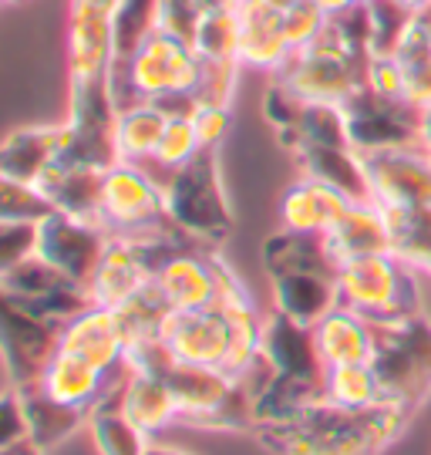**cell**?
<instances>
[{"instance_id":"cell-1","label":"cell","mask_w":431,"mask_h":455,"mask_svg":"<svg viewBox=\"0 0 431 455\" xmlns=\"http://www.w3.org/2000/svg\"><path fill=\"white\" fill-rule=\"evenodd\" d=\"M411 415L391 402L344 408L323 398L290 419L256 425L253 435L270 455H381Z\"/></svg>"},{"instance_id":"cell-2","label":"cell","mask_w":431,"mask_h":455,"mask_svg":"<svg viewBox=\"0 0 431 455\" xmlns=\"http://www.w3.org/2000/svg\"><path fill=\"white\" fill-rule=\"evenodd\" d=\"M128 368L135 371H152L169 381L176 391L182 422L196 428H253L256 425V398L246 388L243 378H233L223 368H206V364H186L172 358V351L162 341H145L128 347Z\"/></svg>"},{"instance_id":"cell-3","label":"cell","mask_w":431,"mask_h":455,"mask_svg":"<svg viewBox=\"0 0 431 455\" xmlns=\"http://www.w3.org/2000/svg\"><path fill=\"white\" fill-rule=\"evenodd\" d=\"M199 75H203V61L189 41L156 31L132 58L115 61L108 82H112L118 108H128L139 101L196 95Z\"/></svg>"},{"instance_id":"cell-4","label":"cell","mask_w":431,"mask_h":455,"mask_svg":"<svg viewBox=\"0 0 431 455\" xmlns=\"http://www.w3.org/2000/svg\"><path fill=\"white\" fill-rule=\"evenodd\" d=\"M374 324V374L381 402L415 411L431 395V321L425 314Z\"/></svg>"},{"instance_id":"cell-5","label":"cell","mask_w":431,"mask_h":455,"mask_svg":"<svg viewBox=\"0 0 431 455\" xmlns=\"http://www.w3.org/2000/svg\"><path fill=\"white\" fill-rule=\"evenodd\" d=\"M340 307L368 321H401L421 314V293L411 276V263H404L398 253H371L340 263L337 274Z\"/></svg>"},{"instance_id":"cell-6","label":"cell","mask_w":431,"mask_h":455,"mask_svg":"<svg viewBox=\"0 0 431 455\" xmlns=\"http://www.w3.org/2000/svg\"><path fill=\"white\" fill-rule=\"evenodd\" d=\"M169 216L196 243H219L233 229V210L219 182L216 148H203L192 163L162 180Z\"/></svg>"},{"instance_id":"cell-7","label":"cell","mask_w":431,"mask_h":455,"mask_svg":"<svg viewBox=\"0 0 431 455\" xmlns=\"http://www.w3.org/2000/svg\"><path fill=\"white\" fill-rule=\"evenodd\" d=\"M101 227L112 236H128V240H152V236L182 233L169 216L162 182L148 176L145 165L135 163H118L105 172Z\"/></svg>"},{"instance_id":"cell-8","label":"cell","mask_w":431,"mask_h":455,"mask_svg":"<svg viewBox=\"0 0 431 455\" xmlns=\"http://www.w3.org/2000/svg\"><path fill=\"white\" fill-rule=\"evenodd\" d=\"M68 148L64 163H84L98 169L118 165L115 125H118V101L112 82H71V108H68Z\"/></svg>"},{"instance_id":"cell-9","label":"cell","mask_w":431,"mask_h":455,"mask_svg":"<svg viewBox=\"0 0 431 455\" xmlns=\"http://www.w3.org/2000/svg\"><path fill=\"white\" fill-rule=\"evenodd\" d=\"M351 146L357 152H381V148L421 146V108L415 101L374 95L368 84H357L344 98Z\"/></svg>"},{"instance_id":"cell-10","label":"cell","mask_w":431,"mask_h":455,"mask_svg":"<svg viewBox=\"0 0 431 455\" xmlns=\"http://www.w3.org/2000/svg\"><path fill=\"white\" fill-rule=\"evenodd\" d=\"M64 324H54L48 317H37L17 300L4 297V368L7 385L31 388L37 385L54 355L61 351Z\"/></svg>"},{"instance_id":"cell-11","label":"cell","mask_w":431,"mask_h":455,"mask_svg":"<svg viewBox=\"0 0 431 455\" xmlns=\"http://www.w3.org/2000/svg\"><path fill=\"white\" fill-rule=\"evenodd\" d=\"M374 186V203L384 210H421L431 206V148L404 146L361 152Z\"/></svg>"},{"instance_id":"cell-12","label":"cell","mask_w":431,"mask_h":455,"mask_svg":"<svg viewBox=\"0 0 431 455\" xmlns=\"http://www.w3.org/2000/svg\"><path fill=\"white\" fill-rule=\"evenodd\" d=\"M112 243V233L98 223L68 216V212H51L48 220H41V240H37V257L54 263L64 276H71L75 283L88 287L95 276L98 263L105 257V250Z\"/></svg>"},{"instance_id":"cell-13","label":"cell","mask_w":431,"mask_h":455,"mask_svg":"<svg viewBox=\"0 0 431 455\" xmlns=\"http://www.w3.org/2000/svg\"><path fill=\"white\" fill-rule=\"evenodd\" d=\"M276 82L300 101H344L364 82V68L340 58L334 51L310 44V48L290 54L287 65L276 71Z\"/></svg>"},{"instance_id":"cell-14","label":"cell","mask_w":431,"mask_h":455,"mask_svg":"<svg viewBox=\"0 0 431 455\" xmlns=\"http://www.w3.org/2000/svg\"><path fill=\"white\" fill-rule=\"evenodd\" d=\"M162 344L172 351V358L186 364L223 368L233 347V331L223 307L206 310H172L162 327Z\"/></svg>"},{"instance_id":"cell-15","label":"cell","mask_w":431,"mask_h":455,"mask_svg":"<svg viewBox=\"0 0 431 455\" xmlns=\"http://www.w3.org/2000/svg\"><path fill=\"white\" fill-rule=\"evenodd\" d=\"M263 358L270 361L273 378L327 391V364L314 341V327L297 324L280 310H273L263 327Z\"/></svg>"},{"instance_id":"cell-16","label":"cell","mask_w":431,"mask_h":455,"mask_svg":"<svg viewBox=\"0 0 431 455\" xmlns=\"http://www.w3.org/2000/svg\"><path fill=\"white\" fill-rule=\"evenodd\" d=\"M115 65V24L108 11L71 4L68 11V78L98 82Z\"/></svg>"},{"instance_id":"cell-17","label":"cell","mask_w":431,"mask_h":455,"mask_svg":"<svg viewBox=\"0 0 431 455\" xmlns=\"http://www.w3.org/2000/svg\"><path fill=\"white\" fill-rule=\"evenodd\" d=\"M61 351H71L95 364L101 371H118L128 364V338L122 317L115 307H98L92 304L71 317L61 331Z\"/></svg>"},{"instance_id":"cell-18","label":"cell","mask_w":431,"mask_h":455,"mask_svg":"<svg viewBox=\"0 0 431 455\" xmlns=\"http://www.w3.org/2000/svg\"><path fill=\"white\" fill-rule=\"evenodd\" d=\"M132 368H118V371H101L95 364H88L84 358L71 355V351H58L54 361L48 364L44 378L37 381V388L58 398V402H68V405H81L95 411L105 398H112L122 391V385L128 381Z\"/></svg>"},{"instance_id":"cell-19","label":"cell","mask_w":431,"mask_h":455,"mask_svg":"<svg viewBox=\"0 0 431 455\" xmlns=\"http://www.w3.org/2000/svg\"><path fill=\"white\" fill-rule=\"evenodd\" d=\"M152 280L172 310L216 307V297H219L216 263H212V253L199 250V246H189V250L176 253L172 260H165Z\"/></svg>"},{"instance_id":"cell-20","label":"cell","mask_w":431,"mask_h":455,"mask_svg":"<svg viewBox=\"0 0 431 455\" xmlns=\"http://www.w3.org/2000/svg\"><path fill=\"white\" fill-rule=\"evenodd\" d=\"M287 28L283 11H276L263 0H243L240 7V65L253 71L276 75L290 61Z\"/></svg>"},{"instance_id":"cell-21","label":"cell","mask_w":431,"mask_h":455,"mask_svg":"<svg viewBox=\"0 0 431 455\" xmlns=\"http://www.w3.org/2000/svg\"><path fill=\"white\" fill-rule=\"evenodd\" d=\"M68 148V125H34L14 129L0 148V180L37 182L51 172Z\"/></svg>"},{"instance_id":"cell-22","label":"cell","mask_w":431,"mask_h":455,"mask_svg":"<svg viewBox=\"0 0 431 455\" xmlns=\"http://www.w3.org/2000/svg\"><path fill=\"white\" fill-rule=\"evenodd\" d=\"M148 280H152V267L145 260L139 240L112 236V243L88 283V293H92V304L98 307H122Z\"/></svg>"},{"instance_id":"cell-23","label":"cell","mask_w":431,"mask_h":455,"mask_svg":"<svg viewBox=\"0 0 431 455\" xmlns=\"http://www.w3.org/2000/svg\"><path fill=\"white\" fill-rule=\"evenodd\" d=\"M297 163L307 180L331 186L351 203H374L368 163L354 146H304L297 148Z\"/></svg>"},{"instance_id":"cell-24","label":"cell","mask_w":431,"mask_h":455,"mask_svg":"<svg viewBox=\"0 0 431 455\" xmlns=\"http://www.w3.org/2000/svg\"><path fill=\"white\" fill-rule=\"evenodd\" d=\"M105 172L108 169H98V165L84 163H58L51 165V172L37 182L48 199L54 203V210L68 212V216H78L88 223L101 227V189H105Z\"/></svg>"},{"instance_id":"cell-25","label":"cell","mask_w":431,"mask_h":455,"mask_svg":"<svg viewBox=\"0 0 431 455\" xmlns=\"http://www.w3.org/2000/svg\"><path fill=\"white\" fill-rule=\"evenodd\" d=\"M273 280V304L280 314L304 327L320 324L334 307H340L337 276L327 274H280Z\"/></svg>"},{"instance_id":"cell-26","label":"cell","mask_w":431,"mask_h":455,"mask_svg":"<svg viewBox=\"0 0 431 455\" xmlns=\"http://www.w3.org/2000/svg\"><path fill=\"white\" fill-rule=\"evenodd\" d=\"M314 341L327 368L368 364L374 358V324L351 307H334L320 324H314Z\"/></svg>"},{"instance_id":"cell-27","label":"cell","mask_w":431,"mask_h":455,"mask_svg":"<svg viewBox=\"0 0 431 455\" xmlns=\"http://www.w3.org/2000/svg\"><path fill=\"white\" fill-rule=\"evenodd\" d=\"M351 199L317 180H297L280 199L283 229L293 233H327L347 212Z\"/></svg>"},{"instance_id":"cell-28","label":"cell","mask_w":431,"mask_h":455,"mask_svg":"<svg viewBox=\"0 0 431 455\" xmlns=\"http://www.w3.org/2000/svg\"><path fill=\"white\" fill-rule=\"evenodd\" d=\"M323 236L340 263L354 257H371V253H395L387 216L378 203H351L347 212Z\"/></svg>"},{"instance_id":"cell-29","label":"cell","mask_w":431,"mask_h":455,"mask_svg":"<svg viewBox=\"0 0 431 455\" xmlns=\"http://www.w3.org/2000/svg\"><path fill=\"white\" fill-rule=\"evenodd\" d=\"M263 263H267V274H340V260L334 257V250L327 243L323 233H293L283 229L267 240L263 246Z\"/></svg>"},{"instance_id":"cell-30","label":"cell","mask_w":431,"mask_h":455,"mask_svg":"<svg viewBox=\"0 0 431 455\" xmlns=\"http://www.w3.org/2000/svg\"><path fill=\"white\" fill-rule=\"evenodd\" d=\"M118 405L145 435L182 419V408H179V398L176 391L169 388V381L152 371H135V368H132L128 381L122 385Z\"/></svg>"},{"instance_id":"cell-31","label":"cell","mask_w":431,"mask_h":455,"mask_svg":"<svg viewBox=\"0 0 431 455\" xmlns=\"http://www.w3.org/2000/svg\"><path fill=\"white\" fill-rule=\"evenodd\" d=\"M24 395V408H28V428H31V442L44 452V449H54L68 442L81 425L92 422V408L81 405H68V402H58L44 391L31 385V388H20Z\"/></svg>"},{"instance_id":"cell-32","label":"cell","mask_w":431,"mask_h":455,"mask_svg":"<svg viewBox=\"0 0 431 455\" xmlns=\"http://www.w3.org/2000/svg\"><path fill=\"white\" fill-rule=\"evenodd\" d=\"M165 125H169V112L159 108L156 101H139V105L118 108V125H115L118 163H152Z\"/></svg>"},{"instance_id":"cell-33","label":"cell","mask_w":431,"mask_h":455,"mask_svg":"<svg viewBox=\"0 0 431 455\" xmlns=\"http://www.w3.org/2000/svg\"><path fill=\"white\" fill-rule=\"evenodd\" d=\"M118 395H122V391H118ZM118 395L105 398V402L92 411L88 432H92V439H95L98 455H148V445H152V442L145 439L142 428L122 411Z\"/></svg>"},{"instance_id":"cell-34","label":"cell","mask_w":431,"mask_h":455,"mask_svg":"<svg viewBox=\"0 0 431 455\" xmlns=\"http://www.w3.org/2000/svg\"><path fill=\"white\" fill-rule=\"evenodd\" d=\"M283 146L293 152L304 146H351L344 101H304L297 129Z\"/></svg>"},{"instance_id":"cell-35","label":"cell","mask_w":431,"mask_h":455,"mask_svg":"<svg viewBox=\"0 0 431 455\" xmlns=\"http://www.w3.org/2000/svg\"><path fill=\"white\" fill-rule=\"evenodd\" d=\"M71 287H81V283L64 276L54 263H48L37 253L14 263L11 270H0V291H4V297H14V300H34V297H48L58 291H71Z\"/></svg>"},{"instance_id":"cell-36","label":"cell","mask_w":431,"mask_h":455,"mask_svg":"<svg viewBox=\"0 0 431 455\" xmlns=\"http://www.w3.org/2000/svg\"><path fill=\"white\" fill-rule=\"evenodd\" d=\"M384 210V206H381ZM391 229V250L404 263L431 274V206L421 210H384Z\"/></svg>"},{"instance_id":"cell-37","label":"cell","mask_w":431,"mask_h":455,"mask_svg":"<svg viewBox=\"0 0 431 455\" xmlns=\"http://www.w3.org/2000/svg\"><path fill=\"white\" fill-rule=\"evenodd\" d=\"M192 48L212 65H240V11H216L199 20Z\"/></svg>"},{"instance_id":"cell-38","label":"cell","mask_w":431,"mask_h":455,"mask_svg":"<svg viewBox=\"0 0 431 455\" xmlns=\"http://www.w3.org/2000/svg\"><path fill=\"white\" fill-rule=\"evenodd\" d=\"M115 61H125L159 31V0H122L112 14Z\"/></svg>"},{"instance_id":"cell-39","label":"cell","mask_w":431,"mask_h":455,"mask_svg":"<svg viewBox=\"0 0 431 455\" xmlns=\"http://www.w3.org/2000/svg\"><path fill=\"white\" fill-rule=\"evenodd\" d=\"M327 402L344 408L381 405V385L374 364H334L327 368Z\"/></svg>"},{"instance_id":"cell-40","label":"cell","mask_w":431,"mask_h":455,"mask_svg":"<svg viewBox=\"0 0 431 455\" xmlns=\"http://www.w3.org/2000/svg\"><path fill=\"white\" fill-rule=\"evenodd\" d=\"M368 34H371V58L398 54L404 37L411 31L418 14L401 7L398 0H368Z\"/></svg>"},{"instance_id":"cell-41","label":"cell","mask_w":431,"mask_h":455,"mask_svg":"<svg viewBox=\"0 0 431 455\" xmlns=\"http://www.w3.org/2000/svg\"><path fill=\"white\" fill-rule=\"evenodd\" d=\"M203 152V142H199V132H196V122L192 115H169V125L162 132V142L152 156V165H159L162 172H176L179 165L192 163L196 156Z\"/></svg>"},{"instance_id":"cell-42","label":"cell","mask_w":431,"mask_h":455,"mask_svg":"<svg viewBox=\"0 0 431 455\" xmlns=\"http://www.w3.org/2000/svg\"><path fill=\"white\" fill-rule=\"evenodd\" d=\"M54 203L48 193L34 182H17V180H0V220H24V223H41L48 220Z\"/></svg>"},{"instance_id":"cell-43","label":"cell","mask_w":431,"mask_h":455,"mask_svg":"<svg viewBox=\"0 0 431 455\" xmlns=\"http://www.w3.org/2000/svg\"><path fill=\"white\" fill-rule=\"evenodd\" d=\"M331 17L317 7V0H297L293 7L283 11V28H287V41L293 51H304L327 31Z\"/></svg>"},{"instance_id":"cell-44","label":"cell","mask_w":431,"mask_h":455,"mask_svg":"<svg viewBox=\"0 0 431 455\" xmlns=\"http://www.w3.org/2000/svg\"><path fill=\"white\" fill-rule=\"evenodd\" d=\"M37 240H41V223L0 220V270H11L14 263L34 257Z\"/></svg>"},{"instance_id":"cell-45","label":"cell","mask_w":431,"mask_h":455,"mask_svg":"<svg viewBox=\"0 0 431 455\" xmlns=\"http://www.w3.org/2000/svg\"><path fill=\"white\" fill-rule=\"evenodd\" d=\"M240 68L243 65L203 61V75H199V84H196V105H229L233 92H236V82H240Z\"/></svg>"},{"instance_id":"cell-46","label":"cell","mask_w":431,"mask_h":455,"mask_svg":"<svg viewBox=\"0 0 431 455\" xmlns=\"http://www.w3.org/2000/svg\"><path fill=\"white\" fill-rule=\"evenodd\" d=\"M374 95L381 98H395V101H408V75H404V65H401L395 54L387 58H371L368 68H364V82Z\"/></svg>"},{"instance_id":"cell-47","label":"cell","mask_w":431,"mask_h":455,"mask_svg":"<svg viewBox=\"0 0 431 455\" xmlns=\"http://www.w3.org/2000/svg\"><path fill=\"white\" fill-rule=\"evenodd\" d=\"M199 20H203V11L196 7V0H159V31L176 34L192 44Z\"/></svg>"},{"instance_id":"cell-48","label":"cell","mask_w":431,"mask_h":455,"mask_svg":"<svg viewBox=\"0 0 431 455\" xmlns=\"http://www.w3.org/2000/svg\"><path fill=\"white\" fill-rule=\"evenodd\" d=\"M31 439V428H28V408H24V395L20 388L7 385L4 391V425H0V449L17 445V442Z\"/></svg>"},{"instance_id":"cell-49","label":"cell","mask_w":431,"mask_h":455,"mask_svg":"<svg viewBox=\"0 0 431 455\" xmlns=\"http://www.w3.org/2000/svg\"><path fill=\"white\" fill-rule=\"evenodd\" d=\"M192 122H196L203 148H216L226 139L229 125H233V112H229V105H196Z\"/></svg>"},{"instance_id":"cell-50","label":"cell","mask_w":431,"mask_h":455,"mask_svg":"<svg viewBox=\"0 0 431 455\" xmlns=\"http://www.w3.org/2000/svg\"><path fill=\"white\" fill-rule=\"evenodd\" d=\"M404 75H408V101H415L418 108H428L431 105V61L404 68Z\"/></svg>"},{"instance_id":"cell-51","label":"cell","mask_w":431,"mask_h":455,"mask_svg":"<svg viewBox=\"0 0 431 455\" xmlns=\"http://www.w3.org/2000/svg\"><path fill=\"white\" fill-rule=\"evenodd\" d=\"M196 7L206 14H216V11H240L243 0H196Z\"/></svg>"},{"instance_id":"cell-52","label":"cell","mask_w":431,"mask_h":455,"mask_svg":"<svg viewBox=\"0 0 431 455\" xmlns=\"http://www.w3.org/2000/svg\"><path fill=\"white\" fill-rule=\"evenodd\" d=\"M357 4H361V0H317V7L327 17L344 14V11H351V7H357Z\"/></svg>"},{"instance_id":"cell-53","label":"cell","mask_w":431,"mask_h":455,"mask_svg":"<svg viewBox=\"0 0 431 455\" xmlns=\"http://www.w3.org/2000/svg\"><path fill=\"white\" fill-rule=\"evenodd\" d=\"M0 455H41V449H37L31 439H24V442H17V445H7V449H0Z\"/></svg>"},{"instance_id":"cell-54","label":"cell","mask_w":431,"mask_h":455,"mask_svg":"<svg viewBox=\"0 0 431 455\" xmlns=\"http://www.w3.org/2000/svg\"><path fill=\"white\" fill-rule=\"evenodd\" d=\"M71 4H81V7H95V11H108V14H115V7H118L122 0H71Z\"/></svg>"},{"instance_id":"cell-55","label":"cell","mask_w":431,"mask_h":455,"mask_svg":"<svg viewBox=\"0 0 431 455\" xmlns=\"http://www.w3.org/2000/svg\"><path fill=\"white\" fill-rule=\"evenodd\" d=\"M421 146L431 148V105L421 108Z\"/></svg>"},{"instance_id":"cell-56","label":"cell","mask_w":431,"mask_h":455,"mask_svg":"<svg viewBox=\"0 0 431 455\" xmlns=\"http://www.w3.org/2000/svg\"><path fill=\"white\" fill-rule=\"evenodd\" d=\"M401 7H408V11H411V14H428L431 11V0H398Z\"/></svg>"},{"instance_id":"cell-57","label":"cell","mask_w":431,"mask_h":455,"mask_svg":"<svg viewBox=\"0 0 431 455\" xmlns=\"http://www.w3.org/2000/svg\"><path fill=\"white\" fill-rule=\"evenodd\" d=\"M148 455H192V452H182L176 445H148Z\"/></svg>"},{"instance_id":"cell-58","label":"cell","mask_w":431,"mask_h":455,"mask_svg":"<svg viewBox=\"0 0 431 455\" xmlns=\"http://www.w3.org/2000/svg\"><path fill=\"white\" fill-rule=\"evenodd\" d=\"M263 4H270V7H276V11H287V7H293L297 0H263Z\"/></svg>"},{"instance_id":"cell-59","label":"cell","mask_w":431,"mask_h":455,"mask_svg":"<svg viewBox=\"0 0 431 455\" xmlns=\"http://www.w3.org/2000/svg\"><path fill=\"white\" fill-rule=\"evenodd\" d=\"M361 4H368V0H361Z\"/></svg>"},{"instance_id":"cell-60","label":"cell","mask_w":431,"mask_h":455,"mask_svg":"<svg viewBox=\"0 0 431 455\" xmlns=\"http://www.w3.org/2000/svg\"><path fill=\"white\" fill-rule=\"evenodd\" d=\"M11 4H17V0H11Z\"/></svg>"}]
</instances>
